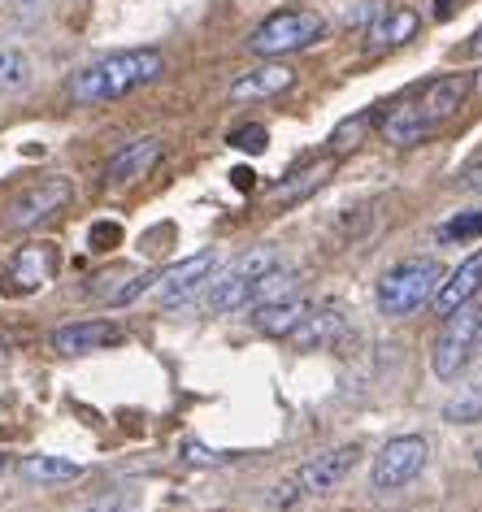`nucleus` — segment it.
<instances>
[{"instance_id": "obj_1", "label": "nucleus", "mask_w": 482, "mask_h": 512, "mask_svg": "<svg viewBox=\"0 0 482 512\" xmlns=\"http://www.w3.org/2000/svg\"><path fill=\"white\" fill-rule=\"evenodd\" d=\"M166 74V61L152 48H131V53H113L100 57L92 66H83L70 79V96L74 105H109V100H122L139 92V87L157 83Z\"/></svg>"}, {"instance_id": "obj_2", "label": "nucleus", "mask_w": 482, "mask_h": 512, "mask_svg": "<svg viewBox=\"0 0 482 512\" xmlns=\"http://www.w3.org/2000/svg\"><path fill=\"white\" fill-rule=\"evenodd\" d=\"M443 283V265L435 256H409V261L391 265V270L378 278V313L383 317H413L417 309H426L435 300V291Z\"/></svg>"}, {"instance_id": "obj_3", "label": "nucleus", "mask_w": 482, "mask_h": 512, "mask_svg": "<svg viewBox=\"0 0 482 512\" xmlns=\"http://www.w3.org/2000/svg\"><path fill=\"white\" fill-rule=\"evenodd\" d=\"M322 35H326V18L317 14V9H278V14H270L248 35V48L270 61V57L300 53V48L322 40Z\"/></svg>"}, {"instance_id": "obj_4", "label": "nucleus", "mask_w": 482, "mask_h": 512, "mask_svg": "<svg viewBox=\"0 0 482 512\" xmlns=\"http://www.w3.org/2000/svg\"><path fill=\"white\" fill-rule=\"evenodd\" d=\"M274 265H278V252L274 248H257V252L239 256V261L226 274L209 278L205 309L209 313H235V309H244V304H252V291H257V283L274 270Z\"/></svg>"}, {"instance_id": "obj_5", "label": "nucleus", "mask_w": 482, "mask_h": 512, "mask_svg": "<svg viewBox=\"0 0 482 512\" xmlns=\"http://www.w3.org/2000/svg\"><path fill=\"white\" fill-rule=\"evenodd\" d=\"M426 460H430V443L422 434H396V439H387L378 447V456L370 465V486L383 495L400 491V486H409L426 469Z\"/></svg>"}, {"instance_id": "obj_6", "label": "nucleus", "mask_w": 482, "mask_h": 512, "mask_svg": "<svg viewBox=\"0 0 482 512\" xmlns=\"http://www.w3.org/2000/svg\"><path fill=\"white\" fill-rule=\"evenodd\" d=\"M474 352H478V309L465 304L452 317H443V330H439L435 348H430V369H435L439 382H452L469 365Z\"/></svg>"}, {"instance_id": "obj_7", "label": "nucleus", "mask_w": 482, "mask_h": 512, "mask_svg": "<svg viewBox=\"0 0 482 512\" xmlns=\"http://www.w3.org/2000/svg\"><path fill=\"white\" fill-rule=\"evenodd\" d=\"M70 196H74V187L66 183V178H44L40 187L22 191V196L14 200V209H9V226L14 230L40 226V222H48V217H57L61 209H66Z\"/></svg>"}, {"instance_id": "obj_8", "label": "nucleus", "mask_w": 482, "mask_h": 512, "mask_svg": "<svg viewBox=\"0 0 482 512\" xmlns=\"http://www.w3.org/2000/svg\"><path fill=\"white\" fill-rule=\"evenodd\" d=\"M213 265H218V252L205 248V252L187 256V261H179V265H170V270H161L157 283H152V287H157V296H161V304H183V300H192L196 291L209 283Z\"/></svg>"}, {"instance_id": "obj_9", "label": "nucleus", "mask_w": 482, "mask_h": 512, "mask_svg": "<svg viewBox=\"0 0 482 512\" xmlns=\"http://www.w3.org/2000/svg\"><path fill=\"white\" fill-rule=\"evenodd\" d=\"M357 460H361V447H357V443L335 447V452H317V456H309V460L300 465V473H296L300 491H309V495L335 491V486L344 482L352 469H357Z\"/></svg>"}, {"instance_id": "obj_10", "label": "nucleus", "mask_w": 482, "mask_h": 512, "mask_svg": "<svg viewBox=\"0 0 482 512\" xmlns=\"http://www.w3.org/2000/svg\"><path fill=\"white\" fill-rule=\"evenodd\" d=\"M465 96H469V79H465V74H448V79H435L422 96L409 100V105L417 109V118L435 131V126L456 118V109L465 105Z\"/></svg>"}, {"instance_id": "obj_11", "label": "nucleus", "mask_w": 482, "mask_h": 512, "mask_svg": "<svg viewBox=\"0 0 482 512\" xmlns=\"http://www.w3.org/2000/svg\"><path fill=\"white\" fill-rule=\"evenodd\" d=\"M478 291H482V248L474 256H465V261L439 283V291H435V313L439 317H452L456 309L474 304Z\"/></svg>"}, {"instance_id": "obj_12", "label": "nucleus", "mask_w": 482, "mask_h": 512, "mask_svg": "<svg viewBox=\"0 0 482 512\" xmlns=\"http://www.w3.org/2000/svg\"><path fill=\"white\" fill-rule=\"evenodd\" d=\"M113 343H122V326L105 322V317H96V322H70L53 330V348L61 356H87V352L113 348Z\"/></svg>"}, {"instance_id": "obj_13", "label": "nucleus", "mask_w": 482, "mask_h": 512, "mask_svg": "<svg viewBox=\"0 0 482 512\" xmlns=\"http://www.w3.org/2000/svg\"><path fill=\"white\" fill-rule=\"evenodd\" d=\"M291 83H296V70H291V66H278V61H265V66L239 74V79L231 83V105H252V100L283 96Z\"/></svg>"}, {"instance_id": "obj_14", "label": "nucleus", "mask_w": 482, "mask_h": 512, "mask_svg": "<svg viewBox=\"0 0 482 512\" xmlns=\"http://www.w3.org/2000/svg\"><path fill=\"white\" fill-rule=\"evenodd\" d=\"M157 161H161V139L144 135V139H135V144H126L118 157L109 161L105 183H109V187H131V183H139V178H144Z\"/></svg>"}, {"instance_id": "obj_15", "label": "nucleus", "mask_w": 482, "mask_h": 512, "mask_svg": "<svg viewBox=\"0 0 482 512\" xmlns=\"http://www.w3.org/2000/svg\"><path fill=\"white\" fill-rule=\"evenodd\" d=\"M57 248L53 243H27L14 261H9V278H18V291H35V287H44L48 278H53V270H57Z\"/></svg>"}, {"instance_id": "obj_16", "label": "nucleus", "mask_w": 482, "mask_h": 512, "mask_svg": "<svg viewBox=\"0 0 482 512\" xmlns=\"http://www.w3.org/2000/svg\"><path fill=\"white\" fill-rule=\"evenodd\" d=\"M344 335V313L335 309V304H326V309H309L304 313V322L296 326V348L300 352H317V348H335V339Z\"/></svg>"}, {"instance_id": "obj_17", "label": "nucleus", "mask_w": 482, "mask_h": 512, "mask_svg": "<svg viewBox=\"0 0 482 512\" xmlns=\"http://www.w3.org/2000/svg\"><path fill=\"white\" fill-rule=\"evenodd\" d=\"M304 313H309V304H304L300 296L270 300V304H257L252 326H257L261 335H270V339H291V335H296V326L304 322Z\"/></svg>"}, {"instance_id": "obj_18", "label": "nucleus", "mask_w": 482, "mask_h": 512, "mask_svg": "<svg viewBox=\"0 0 482 512\" xmlns=\"http://www.w3.org/2000/svg\"><path fill=\"white\" fill-rule=\"evenodd\" d=\"M417 27H422V18H417V9H383V18L370 27V44L374 48H400V44H409Z\"/></svg>"}, {"instance_id": "obj_19", "label": "nucleus", "mask_w": 482, "mask_h": 512, "mask_svg": "<svg viewBox=\"0 0 482 512\" xmlns=\"http://www.w3.org/2000/svg\"><path fill=\"white\" fill-rule=\"evenodd\" d=\"M426 135H430V126L417 118L413 105H400V109H391L383 118V139L387 144H396V148H413V144H422Z\"/></svg>"}, {"instance_id": "obj_20", "label": "nucleus", "mask_w": 482, "mask_h": 512, "mask_svg": "<svg viewBox=\"0 0 482 512\" xmlns=\"http://www.w3.org/2000/svg\"><path fill=\"white\" fill-rule=\"evenodd\" d=\"M326 174H331V165H309V170H300V174H291V178H283V183H274L270 187V200L274 204H296V200H304V196H313L317 187L326 183Z\"/></svg>"}, {"instance_id": "obj_21", "label": "nucleus", "mask_w": 482, "mask_h": 512, "mask_svg": "<svg viewBox=\"0 0 482 512\" xmlns=\"http://www.w3.org/2000/svg\"><path fill=\"white\" fill-rule=\"evenodd\" d=\"M79 473H83V469L74 465V460H57V456H27V460H22V478H27V482H40V486L74 482Z\"/></svg>"}, {"instance_id": "obj_22", "label": "nucleus", "mask_w": 482, "mask_h": 512, "mask_svg": "<svg viewBox=\"0 0 482 512\" xmlns=\"http://www.w3.org/2000/svg\"><path fill=\"white\" fill-rule=\"evenodd\" d=\"M300 270H270L252 291V304H270V300H291L300 291Z\"/></svg>"}, {"instance_id": "obj_23", "label": "nucleus", "mask_w": 482, "mask_h": 512, "mask_svg": "<svg viewBox=\"0 0 482 512\" xmlns=\"http://www.w3.org/2000/svg\"><path fill=\"white\" fill-rule=\"evenodd\" d=\"M31 83V61L18 53V48H0V87L5 92H18V87Z\"/></svg>"}, {"instance_id": "obj_24", "label": "nucleus", "mask_w": 482, "mask_h": 512, "mask_svg": "<svg viewBox=\"0 0 482 512\" xmlns=\"http://www.w3.org/2000/svg\"><path fill=\"white\" fill-rule=\"evenodd\" d=\"M370 126H374V118H370V113H357V118L339 122L335 131H331V152H335V157H339V152H352V148L361 144V135L370 131Z\"/></svg>"}, {"instance_id": "obj_25", "label": "nucleus", "mask_w": 482, "mask_h": 512, "mask_svg": "<svg viewBox=\"0 0 482 512\" xmlns=\"http://www.w3.org/2000/svg\"><path fill=\"white\" fill-rule=\"evenodd\" d=\"M448 243H465V239H482V213H461V217H452L448 226L439 230Z\"/></svg>"}, {"instance_id": "obj_26", "label": "nucleus", "mask_w": 482, "mask_h": 512, "mask_svg": "<svg viewBox=\"0 0 482 512\" xmlns=\"http://www.w3.org/2000/svg\"><path fill=\"white\" fill-rule=\"evenodd\" d=\"M443 417L448 421H482V382L469 395H461V400H452L443 408Z\"/></svg>"}, {"instance_id": "obj_27", "label": "nucleus", "mask_w": 482, "mask_h": 512, "mask_svg": "<svg viewBox=\"0 0 482 512\" xmlns=\"http://www.w3.org/2000/svg\"><path fill=\"white\" fill-rule=\"evenodd\" d=\"M370 230H374V209H348L339 217V235L348 243H357L361 235H370Z\"/></svg>"}, {"instance_id": "obj_28", "label": "nucleus", "mask_w": 482, "mask_h": 512, "mask_svg": "<svg viewBox=\"0 0 482 512\" xmlns=\"http://www.w3.org/2000/svg\"><path fill=\"white\" fill-rule=\"evenodd\" d=\"M231 144H239V148H265V126H244L239 135H231Z\"/></svg>"}, {"instance_id": "obj_29", "label": "nucleus", "mask_w": 482, "mask_h": 512, "mask_svg": "<svg viewBox=\"0 0 482 512\" xmlns=\"http://www.w3.org/2000/svg\"><path fill=\"white\" fill-rule=\"evenodd\" d=\"M456 187H461V191H482V161L469 165V170L456 178Z\"/></svg>"}, {"instance_id": "obj_30", "label": "nucleus", "mask_w": 482, "mask_h": 512, "mask_svg": "<svg viewBox=\"0 0 482 512\" xmlns=\"http://www.w3.org/2000/svg\"><path fill=\"white\" fill-rule=\"evenodd\" d=\"M469 53H474V57H482V27H478V35H474V40H469Z\"/></svg>"}, {"instance_id": "obj_31", "label": "nucleus", "mask_w": 482, "mask_h": 512, "mask_svg": "<svg viewBox=\"0 0 482 512\" xmlns=\"http://www.w3.org/2000/svg\"><path fill=\"white\" fill-rule=\"evenodd\" d=\"M478 348H482V309H478Z\"/></svg>"}, {"instance_id": "obj_32", "label": "nucleus", "mask_w": 482, "mask_h": 512, "mask_svg": "<svg viewBox=\"0 0 482 512\" xmlns=\"http://www.w3.org/2000/svg\"><path fill=\"white\" fill-rule=\"evenodd\" d=\"M0 365H5V339H0Z\"/></svg>"}, {"instance_id": "obj_33", "label": "nucleus", "mask_w": 482, "mask_h": 512, "mask_svg": "<svg viewBox=\"0 0 482 512\" xmlns=\"http://www.w3.org/2000/svg\"><path fill=\"white\" fill-rule=\"evenodd\" d=\"M474 87H478V92H482V70H478V79H474Z\"/></svg>"}, {"instance_id": "obj_34", "label": "nucleus", "mask_w": 482, "mask_h": 512, "mask_svg": "<svg viewBox=\"0 0 482 512\" xmlns=\"http://www.w3.org/2000/svg\"><path fill=\"white\" fill-rule=\"evenodd\" d=\"M22 5H40V0H22Z\"/></svg>"}, {"instance_id": "obj_35", "label": "nucleus", "mask_w": 482, "mask_h": 512, "mask_svg": "<svg viewBox=\"0 0 482 512\" xmlns=\"http://www.w3.org/2000/svg\"><path fill=\"white\" fill-rule=\"evenodd\" d=\"M0 469H5V456H0Z\"/></svg>"}]
</instances>
